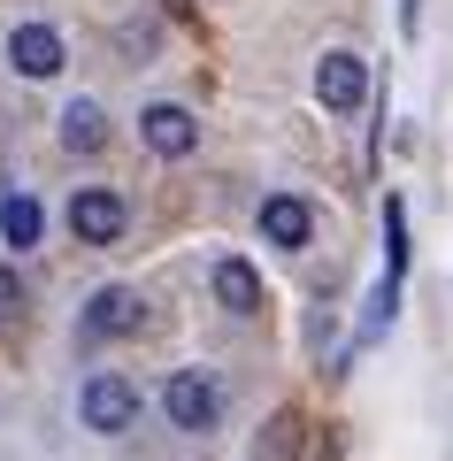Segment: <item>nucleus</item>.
<instances>
[{
  "mask_svg": "<svg viewBox=\"0 0 453 461\" xmlns=\"http://www.w3.org/2000/svg\"><path fill=\"white\" fill-rule=\"evenodd\" d=\"M162 415L177 430H193V438H208V430L223 423V384L200 377V369H177V377L162 384Z\"/></svg>",
  "mask_w": 453,
  "mask_h": 461,
  "instance_id": "f257e3e1",
  "label": "nucleus"
},
{
  "mask_svg": "<svg viewBox=\"0 0 453 461\" xmlns=\"http://www.w3.org/2000/svg\"><path fill=\"white\" fill-rule=\"evenodd\" d=\"M85 423L100 430V438H115V430L139 423V384L115 377V369H100V377H85Z\"/></svg>",
  "mask_w": 453,
  "mask_h": 461,
  "instance_id": "f03ea898",
  "label": "nucleus"
},
{
  "mask_svg": "<svg viewBox=\"0 0 453 461\" xmlns=\"http://www.w3.org/2000/svg\"><path fill=\"white\" fill-rule=\"evenodd\" d=\"M139 131H146V147L162 154V162H185V154L200 147V115L177 108V100H154V108L139 115Z\"/></svg>",
  "mask_w": 453,
  "mask_h": 461,
  "instance_id": "7ed1b4c3",
  "label": "nucleus"
},
{
  "mask_svg": "<svg viewBox=\"0 0 453 461\" xmlns=\"http://www.w3.org/2000/svg\"><path fill=\"white\" fill-rule=\"evenodd\" d=\"M315 100H323L331 115H354L361 100H369V69H361V54H323V62H315Z\"/></svg>",
  "mask_w": 453,
  "mask_h": 461,
  "instance_id": "20e7f679",
  "label": "nucleus"
},
{
  "mask_svg": "<svg viewBox=\"0 0 453 461\" xmlns=\"http://www.w3.org/2000/svg\"><path fill=\"white\" fill-rule=\"evenodd\" d=\"M139 323H146V300L131 285H100L93 308H85V339H131Z\"/></svg>",
  "mask_w": 453,
  "mask_h": 461,
  "instance_id": "39448f33",
  "label": "nucleus"
},
{
  "mask_svg": "<svg viewBox=\"0 0 453 461\" xmlns=\"http://www.w3.org/2000/svg\"><path fill=\"white\" fill-rule=\"evenodd\" d=\"M69 230H77L85 247H115V239H123V200L115 193H69Z\"/></svg>",
  "mask_w": 453,
  "mask_h": 461,
  "instance_id": "423d86ee",
  "label": "nucleus"
},
{
  "mask_svg": "<svg viewBox=\"0 0 453 461\" xmlns=\"http://www.w3.org/2000/svg\"><path fill=\"white\" fill-rule=\"evenodd\" d=\"M261 239H269V247H285V254H300V247L315 239L308 200H300V193H269V200H261Z\"/></svg>",
  "mask_w": 453,
  "mask_h": 461,
  "instance_id": "0eeeda50",
  "label": "nucleus"
},
{
  "mask_svg": "<svg viewBox=\"0 0 453 461\" xmlns=\"http://www.w3.org/2000/svg\"><path fill=\"white\" fill-rule=\"evenodd\" d=\"M62 32H54V23H23L16 39H8V62L23 69V77H54V69H62Z\"/></svg>",
  "mask_w": 453,
  "mask_h": 461,
  "instance_id": "6e6552de",
  "label": "nucleus"
},
{
  "mask_svg": "<svg viewBox=\"0 0 453 461\" xmlns=\"http://www.w3.org/2000/svg\"><path fill=\"white\" fill-rule=\"evenodd\" d=\"M215 300H223V315H261V277H254V262H239V254H223L215 262Z\"/></svg>",
  "mask_w": 453,
  "mask_h": 461,
  "instance_id": "1a4fd4ad",
  "label": "nucleus"
},
{
  "mask_svg": "<svg viewBox=\"0 0 453 461\" xmlns=\"http://www.w3.org/2000/svg\"><path fill=\"white\" fill-rule=\"evenodd\" d=\"M62 147L69 154H100V147H108V115H100L93 100H69V108H62Z\"/></svg>",
  "mask_w": 453,
  "mask_h": 461,
  "instance_id": "9d476101",
  "label": "nucleus"
},
{
  "mask_svg": "<svg viewBox=\"0 0 453 461\" xmlns=\"http://www.w3.org/2000/svg\"><path fill=\"white\" fill-rule=\"evenodd\" d=\"M254 461H300V408H276L254 438Z\"/></svg>",
  "mask_w": 453,
  "mask_h": 461,
  "instance_id": "9b49d317",
  "label": "nucleus"
},
{
  "mask_svg": "<svg viewBox=\"0 0 453 461\" xmlns=\"http://www.w3.org/2000/svg\"><path fill=\"white\" fill-rule=\"evenodd\" d=\"M0 239H8L16 254L39 247V200L32 193H8V208H0Z\"/></svg>",
  "mask_w": 453,
  "mask_h": 461,
  "instance_id": "f8f14e48",
  "label": "nucleus"
},
{
  "mask_svg": "<svg viewBox=\"0 0 453 461\" xmlns=\"http://www.w3.org/2000/svg\"><path fill=\"white\" fill-rule=\"evenodd\" d=\"M23 315V285H16V269H0V323H16Z\"/></svg>",
  "mask_w": 453,
  "mask_h": 461,
  "instance_id": "ddd939ff",
  "label": "nucleus"
}]
</instances>
